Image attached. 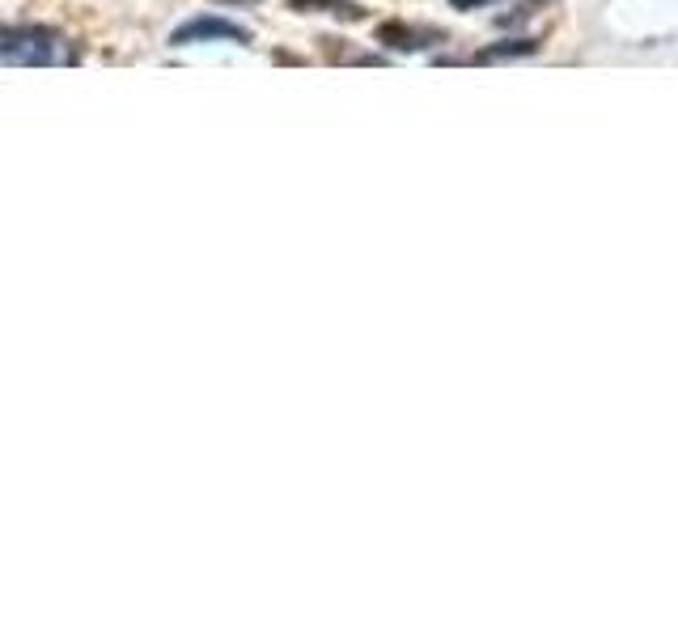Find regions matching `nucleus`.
<instances>
[{
  "mask_svg": "<svg viewBox=\"0 0 678 636\" xmlns=\"http://www.w3.org/2000/svg\"><path fill=\"white\" fill-rule=\"evenodd\" d=\"M0 60L5 64H68L77 60V51L68 47V39L51 26H34V22H9L0 26Z\"/></svg>",
  "mask_w": 678,
  "mask_h": 636,
  "instance_id": "1",
  "label": "nucleus"
},
{
  "mask_svg": "<svg viewBox=\"0 0 678 636\" xmlns=\"http://www.w3.org/2000/svg\"><path fill=\"white\" fill-rule=\"evenodd\" d=\"M534 47H539V43H534V39H509V43H501V47H488L484 51V56H479V60H505V56H530V51Z\"/></svg>",
  "mask_w": 678,
  "mask_h": 636,
  "instance_id": "5",
  "label": "nucleus"
},
{
  "mask_svg": "<svg viewBox=\"0 0 678 636\" xmlns=\"http://www.w3.org/2000/svg\"><path fill=\"white\" fill-rule=\"evenodd\" d=\"M191 43H251V30L229 22V17L217 13H204V17H191L170 34V47H191Z\"/></svg>",
  "mask_w": 678,
  "mask_h": 636,
  "instance_id": "2",
  "label": "nucleus"
},
{
  "mask_svg": "<svg viewBox=\"0 0 678 636\" xmlns=\"http://www.w3.org/2000/svg\"><path fill=\"white\" fill-rule=\"evenodd\" d=\"M289 9L297 13H335V17H348V22H361L365 9L356 0H289Z\"/></svg>",
  "mask_w": 678,
  "mask_h": 636,
  "instance_id": "4",
  "label": "nucleus"
},
{
  "mask_svg": "<svg viewBox=\"0 0 678 636\" xmlns=\"http://www.w3.org/2000/svg\"><path fill=\"white\" fill-rule=\"evenodd\" d=\"M424 39H437V34H433V30H412V26H403V22H386V26H378V43H390V47H399V51L433 47V43H424Z\"/></svg>",
  "mask_w": 678,
  "mask_h": 636,
  "instance_id": "3",
  "label": "nucleus"
},
{
  "mask_svg": "<svg viewBox=\"0 0 678 636\" xmlns=\"http://www.w3.org/2000/svg\"><path fill=\"white\" fill-rule=\"evenodd\" d=\"M454 9H479V5H492V0H450Z\"/></svg>",
  "mask_w": 678,
  "mask_h": 636,
  "instance_id": "6",
  "label": "nucleus"
}]
</instances>
